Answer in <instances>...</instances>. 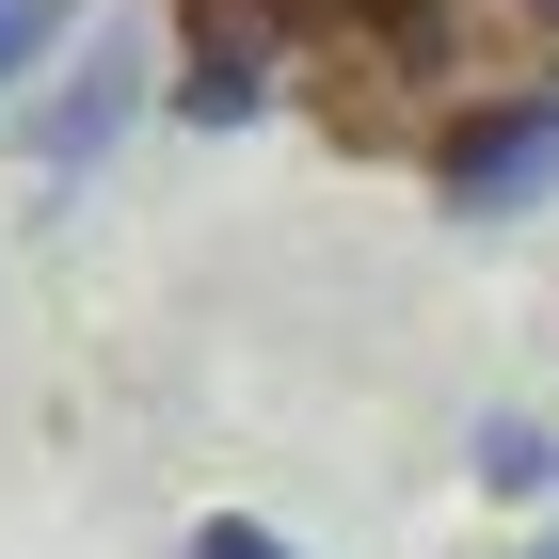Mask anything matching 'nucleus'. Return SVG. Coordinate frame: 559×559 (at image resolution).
Instances as JSON below:
<instances>
[{
	"label": "nucleus",
	"instance_id": "20e7f679",
	"mask_svg": "<svg viewBox=\"0 0 559 559\" xmlns=\"http://www.w3.org/2000/svg\"><path fill=\"white\" fill-rule=\"evenodd\" d=\"M479 479H496V496H544V479H559V448H544L527 416H496V431H479Z\"/></svg>",
	"mask_w": 559,
	"mask_h": 559
},
{
	"label": "nucleus",
	"instance_id": "423d86ee",
	"mask_svg": "<svg viewBox=\"0 0 559 559\" xmlns=\"http://www.w3.org/2000/svg\"><path fill=\"white\" fill-rule=\"evenodd\" d=\"M192 559H288V544H272V527H240V512H224V527H192Z\"/></svg>",
	"mask_w": 559,
	"mask_h": 559
},
{
	"label": "nucleus",
	"instance_id": "39448f33",
	"mask_svg": "<svg viewBox=\"0 0 559 559\" xmlns=\"http://www.w3.org/2000/svg\"><path fill=\"white\" fill-rule=\"evenodd\" d=\"M64 33V0H0V81H33V48Z\"/></svg>",
	"mask_w": 559,
	"mask_h": 559
},
{
	"label": "nucleus",
	"instance_id": "f257e3e1",
	"mask_svg": "<svg viewBox=\"0 0 559 559\" xmlns=\"http://www.w3.org/2000/svg\"><path fill=\"white\" fill-rule=\"evenodd\" d=\"M431 176H448V209H544L559 192V96H479L464 129H431Z\"/></svg>",
	"mask_w": 559,
	"mask_h": 559
},
{
	"label": "nucleus",
	"instance_id": "f03ea898",
	"mask_svg": "<svg viewBox=\"0 0 559 559\" xmlns=\"http://www.w3.org/2000/svg\"><path fill=\"white\" fill-rule=\"evenodd\" d=\"M129 112H144V33H81V64L16 112V160H33V176H96Z\"/></svg>",
	"mask_w": 559,
	"mask_h": 559
},
{
	"label": "nucleus",
	"instance_id": "0eeeda50",
	"mask_svg": "<svg viewBox=\"0 0 559 559\" xmlns=\"http://www.w3.org/2000/svg\"><path fill=\"white\" fill-rule=\"evenodd\" d=\"M544 559H559V527H544Z\"/></svg>",
	"mask_w": 559,
	"mask_h": 559
},
{
	"label": "nucleus",
	"instance_id": "7ed1b4c3",
	"mask_svg": "<svg viewBox=\"0 0 559 559\" xmlns=\"http://www.w3.org/2000/svg\"><path fill=\"white\" fill-rule=\"evenodd\" d=\"M176 112H192V129H240V112H257V96H272V33H257V16H224V0H209V16H192V48H176Z\"/></svg>",
	"mask_w": 559,
	"mask_h": 559
}]
</instances>
